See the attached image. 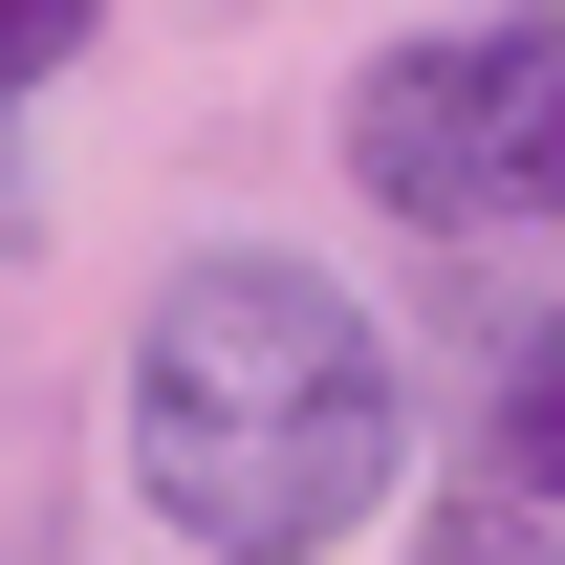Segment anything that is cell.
Instances as JSON below:
<instances>
[{"instance_id": "cell-1", "label": "cell", "mask_w": 565, "mask_h": 565, "mask_svg": "<svg viewBox=\"0 0 565 565\" xmlns=\"http://www.w3.org/2000/svg\"><path fill=\"white\" fill-rule=\"evenodd\" d=\"M392 435H414L392 327L327 262L217 239V262L152 282V327H131V500L196 565H327L392 500Z\"/></svg>"}, {"instance_id": "cell-2", "label": "cell", "mask_w": 565, "mask_h": 565, "mask_svg": "<svg viewBox=\"0 0 565 565\" xmlns=\"http://www.w3.org/2000/svg\"><path fill=\"white\" fill-rule=\"evenodd\" d=\"M349 174L414 239H500V217H565V0L522 22H435L349 87Z\"/></svg>"}, {"instance_id": "cell-3", "label": "cell", "mask_w": 565, "mask_h": 565, "mask_svg": "<svg viewBox=\"0 0 565 565\" xmlns=\"http://www.w3.org/2000/svg\"><path fill=\"white\" fill-rule=\"evenodd\" d=\"M500 479H522V500H565V327H522V349H500Z\"/></svg>"}, {"instance_id": "cell-4", "label": "cell", "mask_w": 565, "mask_h": 565, "mask_svg": "<svg viewBox=\"0 0 565 565\" xmlns=\"http://www.w3.org/2000/svg\"><path fill=\"white\" fill-rule=\"evenodd\" d=\"M414 565H565V500H522V479H500V500H435Z\"/></svg>"}, {"instance_id": "cell-5", "label": "cell", "mask_w": 565, "mask_h": 565, "mask_svg": "<svg viewBox=\"0 0 565 565\" xmlns=\"http://www.w3.org/2000/svg\"><path fill=\"white\" fill-rule=\"evenodd\" d=\"M109 44V0H0V87H44V66H87Z\"/></svg>"}]
</instances>
